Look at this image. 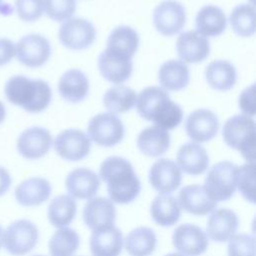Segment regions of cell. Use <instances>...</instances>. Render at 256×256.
<instances>
[{
  "label": "cell",
  "mask_w": 256,
  "mask_h": 256,
  "mask_svg": "<svg viewBox=\"0 0 256 256\" xmlns=\"http://www.w3.org/2000/svg\"><path fill=\"white\" fill-rule=\"evenodd\" d=\"M205 78L211 88L218 91L230 90L236 83L237 72L227 60H214L205 69Z\"/></svg>",
  "instance_id": "cell-29"
},
{
  "label": "cell",
  "mask_w": 256,
  "mask_h": 256,
  "mask_svg": "<svg viewBox=\"0 0 256 256\" xmlns=\"http://www.w3.org/2000/svg\"><path fill=\"white\" fill-rule=\"evenodd\" d=\"M51 190V184L47 179L31 177L15 188V199L22 206H38L48 200Z\"/></svg>",
  "instance_id": "cell-24"
},
{
  "label": "cell",
  "mask_w": 256,
  "mask_h": 256,
  "mask_svg": "<svg viewBox=\"0 0 256 256\" xmlns=\"http://www.w3.org/2000/svg\"><path fill=\"white\" fill-rule=\"evenodd\" d=\"M158 81L168 91L182 90L189 83V68L181 60H168L159 68Z\"/></svg>",
  "instance_id": "cell-28"
},
{
  "label": "cell",
  "mask_w": 256,
  "mask_h": 256,
  "mask_svg": "<svg viewBox=\"0 0 256 256\" xmlns=\"http://www.w3.org/2000/svg\"><path fill=\"white\" fill-rule=\"evenodd\" d=\"M54 149L64 160L79 161L90 153L91 140L82 130L66 129L56 136Z\"/></svg>",
  "instance_id": "cell-11"
},
{
  "label": "cell",
  "mask_w": 256,
  "mask_h": 256,
  "mask_svg": "<svg viewBox=\"0 0 256 256\" xmlns=\"http://www.w3.org/2000/svg\"><path fill=\"white\" fill-rule=\"evenodd\" d=\"M181 209L196 216H204L217 207V202L212 200L202 185L192 184L184 186L178 194Z\"/></svg>",
  "instance_id": "cell-20"
},
{
  "label": "cell",
  "mask_w": 256,
  "mask_h": 256,
  "mask_svg": "<svg viewBox=\"0 0 256 256\" xmlns=\"http://www.w3.org/2000/svg\"><path fill=\"white\" fill-rule=\"evenodd\" d=\"M125 249L130 256H150L156 249L157 238L149 227H137L125 238Z\"/></svg>",
  "instance_id": "cell-32"
},
{
  "label": "cell",
  "mask_w": 256,
  "mask_h": 256,
  "mask_svg": "<svg viewBox=\"0 0 256 256\" xmlns=\"http://www.w3.org/2000/svg\"><path fill=\"white\" fill-rule=\"evenodd\" d=\"M18 17L25 22L37 21L44 12V0H16Z\"/></svg>",
  "instance_id": "cell-40"
},
{
  "label": "cell",
  "mask_w": 256,
  "mask_h": 256,
  "mask_svg": "<svg viewBox=\"0 0 256 256\" xmlns=\"http://www.w3.org/2000/svg\"><path fill=\"white\" fill-rule=\"evenodd\" d=\"M4 93L10 103L29 113L44 111L52 99V90L46 81L24 75L10 77L4 86Z\"/></svg>",
  "instance_id": "cell-3"
},
{
  "label": "cell",
  "mask_w": 256,
  "mask_h": 256,
  "mask_svg": "<svg viewBox=\"0 0 256 256\" xmlns=\"http://www.w3.org/2000/svg\"><path fill=\"white\" fill-rule=\"evenodd\" d=\"M228 243V256H255V240L252 235H233Z\"/></svg>",
  "instance_id": "cell-39"
},
{
  "label": "cell",
  "mask_w": 256,
  "mask_h": 256,
  "mask_svg": "<svg viewBox=\"0 0 256 256\" xmlns=\"http://www.w3.org/2000/svg\"><path fill=\"white\" fill-rule=\"evenodd\" d=\"M98 68L105 80L120 85L131 76L133 63L132 59L106 48L98 57Z\"/></svg>",
  "instance_id": "cell-16"
},
{
  "label": "cell",
  "mask_w": 256,
  "mask_h": 256,
  "mask_svg": "<svg viewBox=\"0 0 256 256\" xmlns=\"http://www.w3.org/2000/svg\"><path fill=\"white\" fill-rule=\"evenodd\" d=\"M237 187L242 196L249 202L255 201V164L247 162L238 167Z\"/></svg>",
  "instance_id": "cell-37"
},
{
  "label": "cell",
  "mask_w": 256,
  "mask_h": 256,
  "mask_svg": "<svg viewBox=\"0 0 256 256\" xmlns=\"http://www.w3.org/2000/svg\"><path fill=\"white\" fill-rule=\"evenodd\" d=\"M6 117V108L2 101H0V124L5 120Z\"/></svg>",
  "instance_id": "cell-44"
},
{
  "label": "cell",
  "mask_w": 256,
  "mask_h": 256,
  "mask_svg": "<svg viewBox=\"0 0 256 256\" xmlns=\"http://www.w3.org/2000/svg\"><path fill=\"white\" fill-rule=\"evenodd\" d=\"M236 213L227 208H219L211 213L206 224V235L216 242L228 241L238 228Z\"/></svg>",
  "instance_id": "cell-22"
},
{
  "label": "cell",
  "mask_w": 256,
  "mask_h": 256,
  "mask_svg": "<svg viewBox=\"0 0 256 256\" xmlns=\"http://www.w3.org/2000/svg\"><path fill=\"white\" fill-rule=\"evenodd\" d=\"M139 46L138 33L130 26L120 25L114 28L107 39V49L133 58Z\"/></svg>",
  "instance_id": "cell-31"
},
{
  "label": "cell",
  "mask_w": 256,
  "mask_h": 256,
  "mask_svg": "<svg viewBox=\"0 0 256 256\" xmlns=\"http://www.w3.org/2000/svg\"><path fill=\"white\" fill-rule=\"evenodd\" d=\"M15 44L8 38H0V67L8 64L15 56Z\"/></svg>",
  "instance_id": "cell-42"
},
{
  "label": "cell",
  "mask_w": 256,
  "mask_h": 256,
  "mask_svg": "<svg viewBox=\"0 0 256 256\" xmlns=\"http://www.w3.org/2000/svg\"><path fill=\"white\" fill-rule=\"evenodd\" d=\"M239 109L243 115L253 117L255 115V85L251 84L239 96L238 99Z\"/></svg>",
  "instance_id": "cell-41"
},
{
  "label": "cell",
  "mask_w": 256,
  "mask_h": 256,
  "mask_svg": "<svg viewBox=\"0 0 256 256\" xmlns=\"http://www.w3.org/2000/svg\"><path fill=\"white\" fill-rule=\"evenodd\" d=\"M219 129L216 114L209 109H197L191 112L185 121V131L194 143H204L212 140Z\"/></svg>",
  "instance_id": "cell-13"
},
{
  "label": "cell",
  "mask_w": 256,
  "mask_h": 256,
  "mask_svg": "<svg viewBox=\"0 0 256 256\" xmlns=\"http://www.w3.org/2000/svg\"><path fill=\"white\" fill-rule=\"evenodd\" d=\"M87 132L89 139L98 146L112 147L123 140L125 128L115 114L100 113L90 119Z\"/></svg>",
  "instance_id": "cell-7"
},
{
  "label": "cell",
  "mask_w": 256,
  "mask_h": 256,
  "mask_svg": "<svg viewBox=\"0 0 256 256\" xmlns=\"http://www.w3.org/2000/svg\"><path fill=\"white\" fill-rule=\"evenodd\" d=\"M182 171L176 162L171 159L161 158L150 168L149 182L160 194H170L181 184Z\"/></svg>",
  "instance_id": "cell-15"
},
{
  "label": "cell",
  "mask_w": 256,
  "mask_h": 256,
  "mask_svg": "<svg viewBox=\"0 0 256 256\" xmlns=\"http://www.w3.org/2000/svg\"><path fill=\"white\" fill-rule=\"evenodd\" d=\"M44 11L46 15L57 22L70 19L76 11L75 0H44Z\"/></svg>",
  "instance_id": "cell-38"
},
{
  "label": "cell",
  "mask_w": 256,
  "mask_h": 256,
  "mask_svg": "<svg viewBox=\"0 0 256 256\" xmlns=\"http://www.w3.org/2000/svg\"><path fill=\"white\" fill-rule=\"evenodd\" d=\"M38 237L39 232L36 224L27 219H20L5 229L2 244L11 255L23 256L36 246Z\"/></svg>",
  "instance_id": "cell-6"
},
{
  "label": "cell",
  "mask_w": 256,
  "mask_h": 256,
  "mask_svg": "<svg viewBox=\"0 0 256 256\" xmlns=\"http://www.w3.org/2000/svg\"><path fill=\"white\" fill-rule=\"evenodd\" d=\"M135 91L125 85H116L109 88L103 96V105L112 114L130 111L136 103Z\"/></svg>",
  "instance_id": "cell-34"
},
{
  "label": "cell",
  "mask_w": 256,
  "mask_h": 256,
  "mask_svg": "<svg viewBox=\"0 0 256 256\" xmlns=\"http://www.w3.org/2000/svg\"><path fill=\"white\" fill-rule=\"evenodd\" d=\"M229 21L236 35L250 37L255 32V7L250 3H242L234 7Z\"/></svg>",
  "instance_id": "cell-35"
},
{
  "label": "cell",
  "mask_w": 256,
  "mask_h": 256,
  "mask_svg": "<svg viewBox=\"0 0 256 256\" xmlns=\"http://www.w3.org/2000/svg\"><path fill=\"white\" fill-rule=\"evenodd\" d=\"M196 31L204 37L221 35L227 25L225 13L215 5H205L197 13L195 19Z\"/></svg>",
  "instance_id": "cell-27"
},
{
  "label": "cell",
  "mask_w": 256,
  "mask_h": 256,
  "mask_svg": "<svg viewBox=\"0 0 256 256\" xmlns=\"http://www.w3.org/2000/svg\"><path fill=\"white\" fill-rule=\"evenodd\" d=\"M138 114L145 120L153 122L165 130L176 128L183 120V110L173 102L161 87L144 88L136 98Z\"/></svg>",
  "instance_id": "cell-2"
},
{
  "label": "cell",
  "mask_w": 256,
  "mask_h": 256,
  "mask_svg": "<svg viewBox=\"0 0 256 256\" xmlns=\"http://www.w3.org/2000/svg\"><path fill=\"white\" fill-rule=\"evenodd\" d=\"M15 49L18 61L29 68L43 66L51 55L50 42L43 35L37 33L27 34L20 38Z\"/></svg>",
  "instance_id": "cell-9"
},
{
  "label": "cell",
  "mask_w": 256,
  "mask_h": 256,
  "mask_svg": "<svg viewBox=\"0 0 256 256\" xmlns=\"http://www.w3.org/2000/svg\"><path fill=\"white\" fill-rule=\"evenodd\" d=\"M2 237H3V229H2V227L0 225V248L2 246Z\"/></svg>",
  "instance_id": "cell-46"
},
{
  "label": "cell",
  "mask_w": 256,
  "mask_h": 256,
  "mask_svg": "<svg viewBox=\"0 0 256 256\" xmlns=\"http://www.w3.org/2000/svg\"><path fill=\"white\" fill-rule=\"evenodd\" d=\"M52 135L44 127L32 126L25 129L17 139L18 153L30 160L45 156L52 145Z\"/></svg>",
  "instance_id": "cell-12"
},
{
  "label": "cell",
  "mask_w": 256,
  "mask_h": 256,
  "mask_svg": "<svg viewBox=\"0 0 256 256\" xmlns=\"http://www.w3.org/2000/svg\"><path fill=\"white\" fill-rule=\"evenodd\" d=\"M238 166L230 161H220L213 165L204 181L208 196L216 201L230 199L237 188Z\"/></svg>",
  "instance_id": "cell-5"
},
{
  "label": "cell",
  "mask_w": 256,
  "mask_h": 256,
  "mask_svg": "<svg viewBox=\"0 0 256 256\" xmlns=\"http://www.w3.org/2000/svg\"><path fill=\"white\" fill-rule=\"evenodd\" d=\"M116 209L113 202L105 197H95L87 201L83 208V220L91 230L114 225Z\"/></svg>",
  "instance_id": "cell-18"
},
{
  "label": "cell",
  "mask_w": 256,
  "mask_h": 256,
  "mask_svg": "<svg viewBox=\"0 0 256 256\" xmlns=\"http://www.w3.org/2000/svg\"><path fill=\"white\" fill-rule=\"evenodd\" d=\"M12 184V178L9 171L0 166V197L4 195L10 188Z\"/></svg>",
  "instance_id": "cell-43"
},
{
  "label": "cell",
  "mask_w": 256,
  "mask_h": 256,
  "mask_svg": "<svg viewBox=\"0 0 256 256\" xmlns=\"http://www.w3.org/2000/svg\"><path fill=\"white\" fill-rule=\"evenodd\" d=\"M180 170L189 175L203 174L209 165V156L205 148L197 143L188 142L180 146L177 155Z\"/></svg>",
  "instance_id": "cell-23"
},
{
  "label": "cell",
  "mask_w": 256,
  "mask_h": 256,
  "mask_svg": "<svg viewBox=\"0 0 256 256\" xmlns=\"http://www.w3.org/2000/svg\"><path fill=\"white\" fill-rule=\"evenodd\" d=\"M58 91L65 101L78 103L84 100L89 92L88 78L79 69H69L60 77Z\"/></svg>",
  "instance_id": "cell-25"
},
{
  "label": "cell",
  "mask_w": 256,
  "mask_h": 256,
  "mask_svg": "<svg viewBox=\"0 0 256 256\" xmlns=\"http://www.w3.org/2000/svg\"><path fill=\"white\" fill-rule=\"evenodd\" d=\"M165 256H185V255H183V254H181V253L175 252V253H169V254H167V255H165Z\"/></svg>",
  "instance_id": "cell-47"
},
{
  "label": "cell",
  "mask_w": 256,
  "mask_h": 256,
  "mask_svg": "<svg viewBox=\"0 0 256 256\" xmlns=\"http://www.w3.org/2000/svg\"><path fill=\"white\" fill-rule=\"evenodd\" d=\"M185 22V8L178 1L164 0L153 11L154 27L164 36L176 35L182 30Z\"/></svg>",
  "instance_id": "cell-10"
},
{
  "label": "cell",
  "mask_w": 256,
  "mask_h": 256,
  "mask_svg": "<svg viewBox=\"0 0 256 256\" xmlns=\"http://www.w3.org/2000/svg\"><path fill=\"white\" fill-rule=\"evenodd\" d=\"M80 239L71 228H60L49 240L48 248L51 256H73L79 247Z\"/></svg>",
  "instance_id": "cell-36"
},
{
  "label": "cell",
  "mask_w": 256,
  "mask_h": 256,
  "mask_svg": "<svg viewBox=\"0 0 256 256\" xmlns=\"http://www.w3.org/2000/svg\"><path fill=\"white\" fill-rule=\"evenodd\" d=\"M77 205L70 195H59L49 203L47 214L49 222L57 228H64L75 218Z\"/></svg>",
  "instance_id": "cell-33"
},
{
  "label": "cell",
  "mask_w": 256,
  "mask_h": 256,
  "mask_svg": "<svg viewBox=\"0 0 256 256\" xmlns=\"http://www.w3.org/2000/svg\"><path fill=\"white\" fill-rule=\"evenodd\" d=\"M3 9L5 12H8V14H10L12 11H13V8H11L9 5L7 4H3L2 3V0H0V12H3Z\"/></svg>",
  "instance_id": "cell-45"
},
{
  "label": "cell",
  "mask_w": 256,
  "mask_h": 256,
  "mask_svg": "<svg viewBox=\"0 0 256 256\" xmlns=\"http://www.w3.org/2000/svg\"><path fill=\"white\" fill-rule=\"evenodd\" d=\"M99 176L106 183L109 199L114 203L128 204L140 193V180L132 164L123 157L106 158L100 165Z\"/></svg>",
  "instance_id": "cell-1"
},
{
  "label": "cell",
  "mask_w": 256,
  "mask_h": 256,
  "mask_svg": "<svg viewBox=\"0 0 256 256\" xmlns=\"http://www.w3.org/2000/svg\"><path fill=\"white\" fill-rule=\"evenodd\" d=\"M222 136L229 147L240 152L248 162H254L256 135L253 117L243 114L230 117L223 126Z\"/></svg>",
  "instance_id": "cell-4"
},
{
  "label": "cell",
  "mask_w": 256,
  "mask_h": 256,
  "mask_svg": "<svg viewBox=\"0 0 256 256\" xmlns=\"http://www.w3.org/2000/svg\"><path fill=\"white\" fill-rule=\"evenodd\" d=\"M58 37L64 47L71 50H84L95 41L96 29L84 18H70L61 24Z\"/></svg>",
  "instance_id": "cell-8"
},
{
  "label": "cell",
  "mask_w": 256,
  "mask_h": 256,
  "mask_svg": "<svg viewBox=\"0 0 256 256\" xmlns=\"http://www.w3.org/2000/svg\"><path fill=\"white\" fill-rule=\"evenodd\" d=\"M174 247L185 256H199L208 247V237L206 233L197 225H179L172 234Z\"/></svg>",
  "instance_id": "cell-14"
},
{
  "label": "cell",
  "mask_w": 256,
  "mask_h": 256,
  "mask_svg": "<svg viewBox=\"0 0 256 256\" xmlns=\"http://www.w3.org/2000/svg\"><path fill=\"white\" fill-rule=\"evenodd\" d=\"M176 51L184 63H199L209 55L210 44L208 39L196 30H189L178 37Z\"/></svg>",
  "instance_id": "cell-17"
},
{
  "label": "cell",
  "mask_w": 256,
  "mask_h": 256,
  "mask_svg": "<svg viewBox=\"0 0 256 256\" xmlns=\"http://www.w3.org/2000/svg\"><path fill=\"white\" fill-rule=\"evenodd\" d=\"M150 214L155 223L160 226H172L181 216V207L178 200L169 194H159L150 205Z\"/></svg>",
  "instance_id": "cell-30"
},
{
  "label": "cell",
  "mask_w": 256,
  "mask_h": 256,
  "mask_svg": "<svg viewBox=\"0 0 256 256\" xmlns=\"http://www.w3.org/2000/svg\"><path fill=\"white\" fill-rule=\"evenodd\" d=\"M137 146L146 156L159 157L170 147V134L156 125L143 129L137 137Z\"/></svg>",
  "instance_id": "cell-26"
},
{
  "label": "cell",
  "mask_w": 256,
  "mask_h": 256,
  "mask_svg": "<svg viewBox=\"0 0 256 256\" xmlns=\"http://www.w3.org/2000/svg\"><path fill=\"white\" fill-rule=\"evenodd\" d=\"M33 256H44V255H33Z\"/></svg>",
  "instance_id": "cell-48"
},
{
  "label": "cell",
  "mask_w": 256,
  "mask_h": 256,
  "mask_svg": "<svg viewBox=\"0 0 256 256\" xmlns=\"http://www.w3.org/2000/svg\"><path fill=\"white\" fill-rule=\"evenodd\" d=\"M65 186L72 198L91 199L99 190V176L91 169L82 167L71 171L65 180Z\"/></svg>",
  "instance_id": "cell-19"
},
{
  "label": "cell",
  "mask_w": 256,
  "mask_h": 256,
  "mask_svg": "<svg viewBox=\"0 0 256 256\" xmlns=\"http://www.w3.org/2000/svg\"><path fill=\"white\" fill-rule=\"evenodd\" d=\"M92 256H119L123 247V236L114 225L93 230L90 236Z\"/></svg>",
  "instance_id": "cell-21"
}]
</instances>
